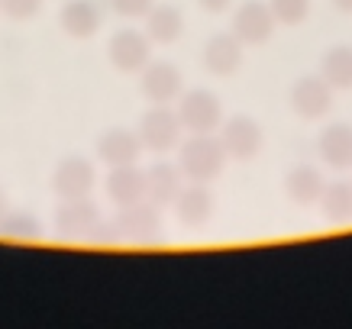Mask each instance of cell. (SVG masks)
Returning a JSON list of instances; mask_svg holds the SVG:
<instances>
[{"mask_svg": "<svg viewBox=\"0 0 352 329\" xmlns=\"http://www.w3.org/2000/svg\"><path fill=\"white\" fill-rule=\"evenodd\" d=\"M58 23L72 39H91L104 23V10H100L97 0H65Z\"/></svg>", "mask_w": 352, "mask_h": 329, "instance_id": "cell-15", "label": "cell"}, {"mask_svg": "<svg viewBox=\"0 0 352 329\" xmlns=\"http://www.w3.org/2000/svg\"><path fill=\"white\" fill-rule=\"evenodd\" d=\"M272 16L281 26H300L310 13V0H268Z\"/></svg>", "mask_w": 352, "mask_h": 329, "instance_id": "cell-24", "label": "cell"}, {"mask_svg": "<svg viewBox=\"0 0 352 329\" xmlns=\"http://www.w3.org/2000/svg\"><path fill=\"white\" fill-rule=\"evenodd\" d=\"M204 10H210V13H223V10H230V3L233 0H197Z\"/></svg>", "mask_w": 352, "mask_h": 329, "instance_id": "cell-27", "label": "cell"}, {"mask_svg": "<svg viewBox=\"0 0 352 329\" xmlns=\"http://www.w3.org/2000/svg\"><path fill=\"white\" fill-rule=\"evenodd\" d=\"M43 226L32 213H20V210H7L0 216V236L7 239H39Z\"/></svg>", "mask_w": 352, "mask_h": 329, "instance_id": "cell-23", "label": "cell"}, {"mask_svg": "<svg viewBox=\"0 0 352 329\" xmlns=\"http://www.w3.org/2000/svg\"><path fill=\"white\" fill-rule=\"evenodd\" d=\"M100 220V210L91 197H78V201H62V207L55 210V229L65 239H94Z\"/></svg>", "mask_w": 352, "mask_h": 329, "instance_id": "cell-9", "label": "cell"}, {"mask_svg": "<svg viewBox=\"0 0 352 329\" xmlns=\"http://www.w3.org/2000/svg\"><path fill=\"white\" fill-rule=\"evenodd\" d=\"M107 197L117 207H133V203L146 201V171L136 168V165H120V168H110L107 174Z\"/></svg>", "mask_w": 352, "mask_h": 329, "instance_id": "cell-16", "label": "cell"}, {"mask_svg": "<svg viewBox=\"0 0 352 329\" xmlns=\"http://www.w3.org/2000/svg\"><path fill=\"white\" fill-rule=\"evenodd\" d=\"M220 146H223L226 159L233 161H252L262 152V126L252 117H230L226 123H220Z\"/></svg>", "mask_w": 352, "mask_h": 329, "instance_id": "cell-6", "label": "cell"}, {"mask_svg": "<svg viewBox=\"0 0 352 329\" xmlns=\"http://www.w3.org/2000/svg\"><path fill=\"white\" fill-rule=\"evenodd\" d=\"M110 7L123 20H146V13L155 7V0H110Z\"/></svg>", "mask_w": 352, "mask_h": 329, "instance_id": "cell-25", "label": "cell"}, {"mask_svg": "<svg viewBox=\"0 0 352 329\" xmlns=\"http://www.w3.org/2000/svg\"><path fill=\"white\" fill-rule=\"evenodd\" d=\"M184 188V174L178 165H171V161H155L152 168H146V201L152 207H171V203L178 201V194Z\"/></svg>", "mask_w": 352, "mask_h": 329, "instance_id": "cell-14", "label": "cell"}, {"mask_svg": "<svg viewBox=\"0 0 352 329\" xmlns=\"http://www.w3.org/2000/svg\"><path fill=\"white\" fill-rule=\"evenodd\" d=\"M223 165H226V152L214 133L188 136L178 146V168L194 184H210L214 178H220Z\"/></svg>", "mask_w": 352, "mask_h": 329, "instance_id": "cell-1", "label": "cell"}, {"mask_svg": "<svg viewBox=\"0 0 352 329\" xmlns=\"http://www.w3.org/2000/svg\"><path fill=\"white\" fill-rule=\"evenodd\" d=\"M139 87L152 104H171L182 97V71L171 62H149L139 71Z\"/></svg>", "mask_w": 352, "mask_h": 329, "instance_id": "cell-11", "label": "cell"}, {"mask_svg": "<svg viewBox=\"0 0 352 329\" xmlns=\"http://www.w3.org/2000/svg\"><path fill=\"white\" fill-rule=\"evenodd\" d=\"M320 75L327 78V84H330L333 91L352 87V49L349 45H336V49H330V52L323 55Z\"/></svg>", "mask_w": 352, "mask_h": 329, "instance_id": "cell-22", "label": "cell"}, {"mask_svg": "<svg viewBox=\"0 0 352 329\" xmlns=\"http://www.w3.org/2000/svg\"><path fill=\"white\" fill-rule=\"evenodd\" d=\"M320 210L330 223H352V184L333 181L320 194Z\"/></svg>", "mask_w": 352, "mask_h": 329, "instance_id": "cell-21", "label": "cell"}, {"mask_svg": "<svg viewBox=\"0 0 352 329\" xmlns=\"http://www.w3.org/2000/svg\"><path fill=\"white\" fill-rule=\"evenodd\" d=\"M323 188H327V181H323V174L314 168V165H298V168H291L288 178H285V194H288L298 207L320 203Z\"/></svg>", "mask_w": 352, "mask_h": 329, "instance_id": "cell-19", "label": "cell"}, {"mask_svg": "<svg viewBox=\"0 0 352 329\" xmlns=\"http://www.w3.org/2000/svg\"><path fill=\"white\" fill-rule=\"evenodd\" d=\"M275 16H272V7L262 3V0H245L239 3L233 13V36L243 45H262L268 43V36L275 32Z\"/></svg>", "mask_w": 352, "mask_h": 329, "instance_id": "cell-7", "label": "cell"}, {"mask_svg": "<svg viewBox=\"0 0 352 329\" xmlns=\"http://www.w3.org/2000/svg\"><path fill=\"white\" fill-rule=\"evenodd\" d=\"M333 3H336V7H340V10L352 13V0H333Z\"/></svg>", "mask_w": 352, "mask_h": 329, "instance_id": "cell-28", "label": "cell"}, {"mask_svg": "<svg viewBox=\"0 0 352 329\" xmlns=\"http://www.w3.org/2000/svg\"><path fill=\"white\" fill-rule=\"evenodd\" d=\"M107 55L117 71H123V75H139V71L152 62V39L146 32L129 30L126 26V30H117L110 36Z\"/></svg>", "mask_w": 352, "mask_h": 329, "instance_id": "cell-4", "label": "cell"}, {"mask_svg": "<svg viewBox=\"0 0 352 329\" xmlns=\"http://www.w3.org/2000/svg\"><path fill=\"white\" fill-rule=\"evenodd\" d=\"M142 155V139L133 129L113 126L107 133H100L97 139V159L104 161L107 168H120V165H136V159Z\"/></svg>", "mask_w": 352, "mask_h": 329, "instance_id": "cell-12", "label": "cell"}, {"mask_svg": "<svg viewBox=\"0 0 352 329\" xmlns=\"http://www.w3.org/2000/svg\"><path fill=\"white\" fill-rule=\"evenodd\" d=\"M97 188V168L91 159L81 155H68L55 165L52 171V191L62 201H78V197H91V191Z\"/></svg>", "mask_w": 352, "mask_h": 329, "instance_id": "cell-5", "label": "cell"}, {"mask_svg": "<svg viewBox=\"0 0 352 329\" xmlns=\"http://www.w3.org/2000/svg\"><path fill=\"white\" fill-rule=\"evenodd\" d=\"M291 106L304 120H320L333 106V87L327 84L323 75H304L291 87Z\"/></svg>", "mask_w": 352, "mask_h": 329, "instance_id": "cell-10", "label": "cell"}, {"mask_svg": "<svg viewBox=\"0 0 352 329\" xmlns=\"http://www.w3.org/2000/svg\"><path fill=\"white\" fill-rule=\"evenodd\" d=\"M113 226H117L120 239H126V242H155L162 236V210L152 207L149 201L120 207Z\"/></svg>", "mask_w": 352, "mask_h": 329, "instance_id": "cell-8", "label": "cell"}, {"mask_svg": "<svg viewBox=\"0 0 352 329\" xmlns=\"http://www.w3.org/2000/svg\"><path fill=\"white\" fill-rule=\"evenodd\" d=\"M175 207V213H178V220H182L184 226H204L210 216H214V194H210V188L207 184H188V188H182V194H178V201L171 203Z\"/></svg>", "mask_w": 352, "mask_h": 329, "instance_id": "cell-17", "label": "cell"}, {"mask_svg": "<svg viewBox=\"0 0 352 329\" xmlns=\"http://www.w3.org/2000/svg\"><path fill=\"white\" fill-rule=\"evenodd\" d=\"M184 32V16L175 3H155L149 13H146V36L152 43L168 45L175 43Z\"/></svg>", "mask_w": 352, "mask_h": 329, "instance_id": "cell-20", "label": "cell"}, {"mask_svg": "<svg viewBox=\"0 0 352 329\" xmlns=\"http://www.w3.org/2000/svg\"><path fill=\"white\" fill-rule=\"evenodd\" d=\"M3 213H7V194L0 191V216H3Z\"/></svg>", "mask_w": 352, "mask_h": 329, "instance_id": "cell-29", "label": "cell"}, {"mask_svg": "<svg viewBox=\"0 0 352 329\" xmlns=\"http://www.w3.org/2000/svg\"><path fill=\"white\" fill-rule=\"evenodd\" d=\"M317 152H320V159L327 161L330 168H336V171L352 168V126H346V123L327 126L320 133Z\"/></svg>", "mask_w": 352, "mask_h": 329, "instance_id": "cell-18", "label": "cell"}, {"mask_svg": "<svg viewBox=\"0 0 352 329\" xmlns=\"http://www.w3.org/2000/svg\"><path fill=\"white\" fill-rule=\"evenodd\" d=\"M182 120L178 110H171L168 104H152V110H146V117L139 120V139L142 149L149 152H171L182 142Z\"/></svg>", "mask_w": 352, "mask_h": 329, "instance_id": "cell-2", "label": "cell"}, {"mask_svg": "<svg viewBox=\"0 0 352 329\" xmlns=\"http://www.w3.org/2000/svg\"><path fill=\"white\" fill-rule=\"evenodd\" d=\"M201 62L204 68L217 78H230L239 71V65H243V43L236 39L233 32H217L207 39L201 52Z\"/></svg>", "mask_w": 352, "mask_h": 329, "instance_id": "cell-13", "label": "cell"}, {"mask_svg": "<svg viewBox=\"0 0 352 329\" xmlns=\"http://www.w3.org/2000/svg\"><path fill=\"white\" fill-rule=\"evenodd\" d=\"M0 10L7 13L10 20H32L36 13L43 10V0H0Z\"/></svg>", "mask_w": 352, "mask_h": 329, "instance_id": "cell-26", "label": "cell"}, {"mask_svg": "<svg viewBox=\"0 0 352 329\" xmlns=\"http://www.w3.org/2000/svg\"><path fill=\"white\" fill-rule=\"evenodd\" d=\"M178 120L191 136H204V133H217L223 123V106L210 91H188L178 97Z\"/></svg>", "mask_w": 352, "mask_h": 329, "instance_id": "cell-3", "label": "cell"}]
</instances>
